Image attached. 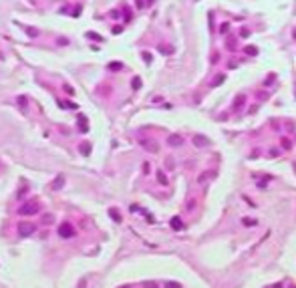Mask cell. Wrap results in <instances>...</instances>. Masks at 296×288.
Masks as SVG:
<instances>
[{
    "mask_svg": "<svg viewBox=\"0 0 296 288\" xmlns=\"http://www.w3.org/2000/svg\"><path fill=\"white\" fill-rule=\"evenodd\" d=\"M73 234H75V228H73L71 224H63V226L59 228V236H61V238H71Z\"/></svg>",
    "mask_w": 296,
    "mask_h": 288,
    "instance_id": "cell-1",
    "label": "cell"
},
{
    "mask_svg": "<svg viewBox=\"0 0 296 288\" xmlns=\"http://www.w3.org/2000/svg\"><path fill=\"white\" fill-rule=\"evenodd\" d=\"M36 209H39V204H36V202H30V204L22 206L18 212H20L22 216H28V214H36Z\"/></svg>",
    "mask_w": 296,
    "mask_h": 288,
    "instance_id": "cell-2",
    "label": "cell"
},
{
    "mask_svg": "<svg viewBox=\"0 0 296 288\" xmlns=\"http://www.w3.org/2000/svg\"><path fill=\"white\" fill-rule=\"evenodd\" d=\"M167 145H171V147H179V145H183V137L181 135H169L167 137Z\"/></svg>",
    "mask_w": 296,
    "mask_h": 288,
    "instance_id": "cell-3",
    "label": "cell"
},
{
    "mask_svg": "<svg viewBox=\"0 0 296 288\" xmlns=\"http://www.w3.org/2000/svg\"><path fill=\"white\" fill-rule=\"evenodd\" d=\"M32 232H34V226L32 224H20L18 226V234L20 236H30Z\"/></svg>",
    "mask_w": 296,
    "mask_h": 288,
    "instance_id": "cell-4",
    "label": "cell"
},
{
    "mask_svg": "<svg viewBox=\"0 0 296 288\" xmlns=\"http://www.w3.org/2000/svg\"><path fill=\"white\" fill-rule=\"evenodd\" d=\"M193 143H195L198 147H206V145H210V139L204 137V135H195V137H193Z\"/></svg>",
    "mask_w": 296,
    "mask_h": 288,
    "instance_id": "cell-5",
    "label": "cell"
},
{
    "mask_svg": "<svg viewBox=\"0 0 296 288\" xmlns=\"http://www.w3.org/2000/svg\"><path fill=\"white\" fill-rule=\"evenodd\" d=\"M244 101H246V97H242V95H240V97H238V99L234 101V111L242 109V107H244Z\"/></svg>",
    "mask_w": 296,
    "mask_h": 288,
    "instance_id": "cell-6",
    "label": "cell"
},
{
    "mask_svg": "<svg viewBox=\"0 0 296 288\" xmlns=\"http://www.w3.org/2000/svg\"><path fill=\"white\" fill-rule=\"evenodd\" d=\"M211 175H213V173H211V171H204V173H202V175H200V177H198V183H206V181H208V179H210Z\"/></svg>",
    "mask_w": 296,
    "mask_h": 288,
    "instance_id": "cell-7",
    "label": "cell"
},
{
    "mask_svg": "<svg viewBox=\"0 0 296 288\" xmlns=\"http://www.w3.org/2000/svg\"><path fill=\"white\" fill-rule=\"evenodd\" d=\"M171 228H173V230H181V228H183V222H181L179 218H173V220H171Z\"/></svg>",
    "mask_w": 296,
    "mask_h": 288,
    "instance_id": "cell-8",
    "label": "cell"
},
{
    "mask_svg": "<svg viewBox=\"0 0 296 288\" xmlns=\"http://www.w3.org/2000/svg\"><path fill=\"white\" fill-rule=\"evenodd\" d=\"M185 209H187V212H193V209H195V200H193V198H191V200H187Z\"/></svg>",
    "mask_w": 296,
    "mask_h": 288,
    "instance_id": "cell-9",
    "label": "cell"
},
{
    "mask_svg": "<svg viewBox=\"0 0 296 288\" xmlns=\"http://www.w3.org/2000/svg\"><path fill=\"white\" fill-rule=\"evenodd\" d=\"M165 288H181V284H179V282H171V280H169V282H165Z\"/></svg>",
    "mask_w": 296,
    "mask_h": 288,
    "instance_id": "cell-10",
    "label": "cell"
},
{
    "mask_svg": "<svg viewBox=\"0 0 296 288\" xmlns=\"http://www.w3.org/2000/svg\"><path fill=\"white\" fill-rule=\"evenodd\" d=\"M157 177H159V183H167V177H165V173H163V171H159V173H157Z\"/></svg>",
    "mask_w": 296,
    "mask_h": 288,
    "instance_id": "cell-11",
    "label": "cell"
},
{
    "mask_svg": "<svg viewBox=\"0 0 296 288\" xmlns=\"http://www.w3.org/2000/svg\"><path fill=\"white\" fill-rule=\"evenodd\" d=\"M52 222H54V216L52 214H46L44 216V224H52Z\"/></svg>",
    "mask_w": 296,
    "mask_h": 288,
    "instance_id": "cell-12",
    "label": "cell"
},
{
    "mask_svg": "<svg viewBox=\"0 0 296 288\" xmlns=\"http://www.w3.org/2000/svg\"><path fill=\"white\" fill-rule=\"evenodd\" d=\"M242 224H244V226H254V224H256V220H250V218H244V220H242Z\"/></svg>",
    "mask_w": 296,
    "mask_h": 288,
    "instance_id": "cell-13",
    "label": "cell"
},
{
    "mask_svg": "<svg viewBox=\"0 0 296 288\" xmlns=\"http://www.w3.org/2000/svg\"><path fill=\"white\" fill-rule=\"evenodd\" d=\"M143 288H157L155 282H143Z\"/></svg>",
    "mask_w": 296,
    "mask_h": 288,
    "instance_id": "cell-14",
    "label": "cell"
},
{
    "mask_svg": "<svg viewBox=\"0 0 296 288\" xmlns=\"http://www.w3.org/2000/svg\"><path fill=\"white\" fill-rule=\"evenodd\" d=\"M222 81H224V75H218L215 81H213V85H222Z\"/></svg>",
    "mask_w": 296,
    "mask_h": 288,
    "instance_id": "cell-15",
    "label": "cell"
},
{
    "mask_svg": "<svg viewBox=\"0 0 296 288\" xmlns=\"http://www.w3.org/2000/svg\"><path fill=\"white\" fill-rule=\"evenodd\" d=\"M111 216H113V220H117V222L121 220V218H119V214H117V212H113V209H111Z\"/></svg>",
    "mask_w": 296,
    "mask_h": 288,
    "instance_id": "cell-16",
    "label": "cell"
},
{
    "mask_svg": "<svg viewBox=\"0 0 296 288\" xmlns=\"http://www.w3.org/2000/svg\"><path fill=\"white\" fill-rule=\"evenodd\" d=\"M248 52H250V54H256L258 50H256V46H248Z\"/></svg>",
    "mask_w": 296,
    "mask_h": 288,
    "instance_id": "cell-17",
    "label": "cell"
},
{
    "mask_svg": "<svg viewBox=\"0 0 296 288\" xmlns=\"http://www.w3.org/2000/svg\"><path fill=\"white\" fill-rule=\"evenodd\" d=\"M282 145H284V149H288V147H290V141H288V139H284V141H282Z\"/></svg>",
    "mask_w": 296,
    "mask_h": 288,
    "instance_id": "cell-18",
    "label": "cell"
},
{
    "mask_svg": "<svg viewBox=\"0 0 296 288\" xmlns=\"http://www.w3.org/2000/svg\"><path fill=\"white\" fill-rule=\"evenodd\" d=\"M123 288H129V286H123Z\"/></svg>",
    "mask_w": 296,
    "mask_h": 288,
    "instance_id": "cell-19",
    "label": "cell"
}]
</instances>
